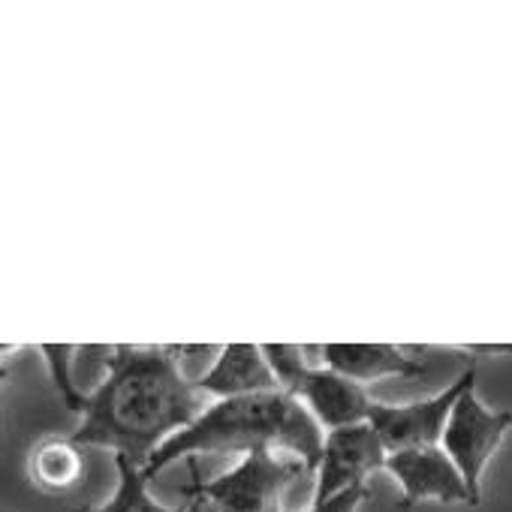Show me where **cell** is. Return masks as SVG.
<instances>
[{
  "mask_svg": "<svg viewBox=\"0 0 512 512\" xmlns=\"http://www.w3.org/2000/svg\"><path fill=\"white\" fill-rule=\"evenodd\" d=\"M205 398L184 374L178 347H109L106 377L85 398L79 428L70 440L85 449H109L145 467L154 452L190 428L205 410Z\"/></svg>",
  "mask_w": 512,
  "mask_h": 512,
  "instance_id": "cell-1",
  "label": "cell"
},
{
  "mask_svg": "<svg viewBox=\"0 0 512 512\" xmlns=\"http://www.w3.org/2000/svg\"><path fill=\"white\" fill-rule=\"evenodd\" d=\"M326 431L308 413V407L278 389L260 395H241L211 401V407L181 434L166 440L154 458L142 467L148 479L166 467L196 455H250V452H287L302 458L317 473Z\"/></svg>",
  "mask_w": 512,
  "mask_h": 512,
  "instance_id": "cell-2",
  "label": "cell"
},
{
  "mask_svg": "<svg viewBox=\"0 0 512 512\" xmlns=\"http://www.w3.org/2000/svg\"><path fill=\"white\" fill-rule=\"evenodd\" d=\"M311 476V467L287 452L241 455L226 473L196 482L187 503L199 512H287V491Z\"/></svg>",
  "mask_w": 512,
  "mask_h": 512,
  "instance_id": "cell-3",
  "label": "cell"
},
{
  "mask_svg": "<svg viewBox=\"0 0 512 512\" xmlns=\"http://www.w3.org/2000/svg\"><path fill=\"white\" fill-rule=\"evenodd\" d=\"M509 431H512V413L488 410L479 401L476 386H470L449 413L440 446L452 458V464L458 467V473H461V479L473 497V506H479V500H482L485 467Z\"/></svg>",
  "mask_w": 512,
  "mask_h": 512,
  "instance_id": "cell-4",
  "label": "cell"
},
{
  "mask_svg": "<svg viewBox=\"0 0 512 512\" xmlns=\"http://www.w3.org/2000/svg\"><path fill=\"white\" fill-rule=\"evenodd\" d=\"M470 386H476V371L473 368H467L455 383H449L434 398H422V401H410V404H377L374 401V410H371L368 422L380 434L386 452L440 446L449 413Z\"/></svg>",
  "mask_w": 512,
  "mask_h": 512,
  "instance_id": "cell-5",
  "label": "cell"
},
{
  "mask_svg": "<svg viewBox=\"0 0 512 512\" xmlns=\"http://www.w3.org/2000/svg\"><path fill=\"white\" fill-rule=\"evenodd\" d=\"M386 446L371 422L326 431L323 455L317 464L314 500H329L347 488L368 485V476L386 467Z\"/></svg>",
  "mask_w": 512,
  "mask_h": 512,
  "instance_id": "cell-6",
  "label": "cell"
},
{
  "mask_svg": "<svg viewBox=\"0 0 512 512\" xmlns=\"http://www.w3.org/2000/svg\"><path fill=\"white\" fill-rule=\"evenodd\" d=\"M383 470L401 485L404 509H413L419 503L473 506V497H470L458 467L443 452V446H419V449L389 452Z\"/></svg>",
  "mask_w": 512,
  "mask_h": 512,
  "instance_id": "cell-7",
  "label": "cell"
},
{
  "mask_svg": "<svg viewBox=\"0 0 512 512\" xmlns=\"http://www.w3.org/2000/svg\"><path fill=\"white\" fill-rule=\"evenodd\" d=\"M290 395H296L308 407V413L317 419L323 431L362 425L371 419V410H374V401L365 392V386L335 374L326 365L323 368L311 365Z\"/></svg>",
  "mask_w": 512,
  "mask_h": 512,
  "instance_id": "cell-8",
  "label": "cell"
},
{
  "mask_svg": "<svg viewBox=\"0 0 512 512\" xmlns=\"http://www.w3.org/2000/svg\"><path fill=\"white\" fill-rule=\"evenodd\" d=\"M196 389L211 401H223L241 395L278 392L281 386L256 344H223L217 359L196 380Z\"/></svg>",
  "mask_w": 512,
  "mask_h": 512,
  "instance_id": "cell-9",
  "label": "cell"
},
{
  "mask_svg": "<svg viewBox=\"0 0 512 512\" xmlns=\"http://www.w3.org/2000/svg\"><path fill=\"white\" fill-rule=\"evenodd\" d=\"M326 368L368 386L386 377H419L425 365L395 344H323L317 347Z\"/></svg>",
  "mask_w": 512,
  "mask_h": 512,
  "instance_id": "cell-10",
  "label": "cell"
},
{
  "mask_svg": "<svg viewBox=\"0 0 512 512\" xmlns=\"http://www.w3.org/2000/svg\"><path fill=\"white\" fill-rule=\"evenodd\" d=\"M28 473L40 491L49 494H64L79 485L85 476V461L82 449L70 437H49L34 446L28 458Z\"/></svg>",
  "mask_w": 512,
  "mask_h": 512,
  "instance_id": "cell-11",
  "label": "cell"
},
{
  "mask_svg": "<svg viewBox=\"0 0 512 512\" xmlns=\"http://www.w3.org/2000/svg\"><path fill=\"white\" fill-rule=\"evenodd\" d=\"M115 467H118V485H115L112 497L106 503H100V506H82V509H73V512H199L190 503H184V506L160 503L148 488L151 479L130 458L115 455Z\"/></svg>",
  "mask_w": 512,
  "mask_h": 512,
  "instance_id": "cell-12",
  "label": "cell"
},
{
  "mask_svg": "<svg viewBox=\"0 0 512 512\" xmlns=\"http://www.w3.org/2000/svg\"><path fill=\"white\" fill-rule=\"evenodd\" d=\"M278 386L284 392H293L296 383L302 380V374L311 368L308 362V347H299V344H263L260 347Z\"/></svg>",
  "mask_w": 512,
  "mask_h": 512,
  "instance_id": "cell-13",
  "label": "cell"
},
{
  "mask_svg": "<svg viewBox=\"0 0 512 512\" xmlns=\"http://www.w3.org/2000/svg\"><path fill=\"white\" fill-rule=\"evenodd\" d=\"M40 353H43V359H46V365H49V371H52V380H55V386H58L64 404H67V410L82 413L88 395H82V392L76 389L73 374H70V362H73V356H76V347H70V344H43Z\"/></svg>",
  "mask_w": 512,
  "mask_h": 512,
  "instance_id": "cell-14",
  "label": "cell"
},
{
  "mask_svg": "<svg viewBox=\"0 0 512 512\" xmlns=\"http://www.w3.org/2000/svg\"><path fill=\"white\" fill-rule=\"evenodd\" d=\"M365 500H368V485H356L329 500H314L305 512H359Z\"/></svg>",
  "mask_w": 512,
  "mask_h": 512,
  "instance_id": "cell-15",
  "label": "cell"
},
{
  "mask_svg": "<svg viewBox=\"0 0 512 512\" xmlns=\"http://www.w3.org/2000/svg\"><path fill=\"white\" fill-rule=\"evenodd\" d=\"M4 377H7V368H4V365H0V383H4Z\"/></svg>",
  "mask_w": 512,
  "mask_h": 512,
  "instance_id": "cell-16",
  "label": "cell"
}]
</instances>
